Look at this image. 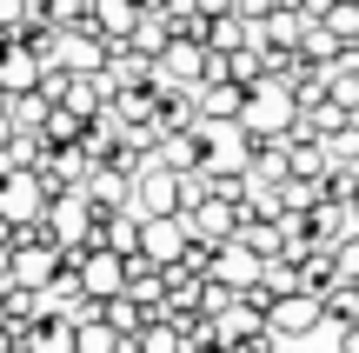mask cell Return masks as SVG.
Returning <instances> with one entry per match:
<instances>
[{"mask_svg":"<svg viewBox=\"0 0 359 353\" xmlns=\"http://www.w3.org/2000/svg\"><path fill=\"white\" fill-rule=\"evenodd\" d=\"M233 127H240L246 140H286V133L299 127V107H293V93H286V80H259V87H246Z\"/></svg>","mask_w":359,"mask_h":353,"instance_id":"obj_1","label":"cell"},{"mask_svg":"<svg viewBox=\"0 0 359 353\" xmlns=\"http://www.w3.org/2000/svg\"><path fill=\"white\" fill-rule=\"evenodd\" d=\"M133 200H140V220H180L193 200V180L173 167H160V160H140V173H133Z\"/></svg>","mask_w":359,"mask_h":353,"instance_id":"obj_2","label":"cell"},{"mask_svg":"<svg viewBox=\"0 0 359 353\" xmlns=\"http://www.w3.org/2000/svg\"><path fill=\"white\" fill-rule=\"evenodd\" d=\"M53 280H60V247H53V240H27V247L7 253V287H20V293H47Z\"/></svg>","mask_w":359,"mask_h":353,"instance_id":"obj_3","label":"cell"},{"mask_svg":"<svg viewBox=\"0 0 359 353\" xmlns=\"http://www.w3.org/2000/svg\"><path fill=\"white\" fill-rule=\"evenodd\" d=\"M87 173H93V167H87L80 147H47L40 167H34V187H40V200H67V194H80Z\"/></svg>","mask_w":359,"mask_h":353,"instance_id":"obj_4","label":"cell"},{"mask_svg":"<svg viewBox=\"0 0 359 353\" xmlns=\"http://www.w3.org/2000/svg\"><path fill=\"white\" fill-rule=\"evenodd\" d=\"M320 327H326V320H320V300H313V293H286V300L266 307V340L273 347L306 340V333H320Z\"/></svg>","mask_w":359,"mask_h":353,"instance_id":"obj_5","label":"cell"},{"mask_svg":"<svg viewBox=\"0 0 359 353\" xmlns=\"http://www.w3.org/2000/svg\"><path fill=\"white\" fill-rule=\"evenodd\" d=\"M259 274H266V260H259V253H246L240 240L213 247V267H206V280H213V287H226L233 300H240L246 287H259Z\"/></svg>","mask_w":359,"mask_h":353,"instance_id":"obj_6","label":"cell"},{"mask_svg":"<svg viewBox=\"0 0 359 353\" xmlns=\"http://www.w3.org/2000/svg\"><path fill=\"white\" fill-rule=\"evenodd\" d=\"M147 80H154V60H140L127 47H107V67L93 74V87H100V100H120V93H140Z\"/></svg>","mask_w":359,"mask_h":353,"instance_id":"obj_7","label":"cell"},{"mask_svg":"<svg viewBox=\"0 0 359 353\" xmlns=\"http://www.w3.org/2000/svg\"><path fill=\"white\" fill-rule=\"evenodd\" d=\"M40 227H47L53 247H80V240L93 234V213H87L80 194H67V200H47V207H40Z\"/></svg>","mask_w":359,"mask_h":353,"instance_id":"obj_8","label":"cell"},{"mask_svg":"<svg viewBox=\"0 0 359 353\" xmlns=\"http://www.w3.org/2000/svg\"><path fill=\"white\" fill-rule=\"evenodd\" d=\"M80 200H87L93 220H107V213H127V207H133V180H127V173H114V167H93L87 180H80Z\"/></svg>","mask_w":359,"mask_h":353,"instance_id":"obj_9","label":"cell"},{"mask_svg":"<svg viewBox=\"0 0 359 353\" xmlns=\"http://www.w3.org/2000/svg\"><path fill=\"white\" fill-rule=\"evenodd\" d=\"M53 67L74 74V80H93L107 67V40L93 34V27H67V34H60V60H53Z\"/></svg>","mask_w":359,"mask_h":353,"instance_id":"obj_10","label":"cell"},{"mask_svg":"<svg viewBox=\"0 0 359 353\" xmlns=\"http://www.w3.org/2000/svg\"><path fill=\"white\" fill-rule=\"evenodd\" d=\"M200 74H206V47L200 40H167V53L154 60V80H167V87H180V93L200 87Z\"/></svg>","mask_w":359,"mask_h":353,"instance_id":"obj_11","label":"cell"},{"mask_svg":"<svg viewBox=\"0 0 359 353\" xmlns=\"http://www.w3.org/2000/svg\"><path fill=\"white\" fill-rule=\"evenodd\" d=\"M187 253V220H140V260L147 267H180Z\"/></svg>","mask_w":359,"mask_h":353,"instance_id":"obj_12","label":"cell"},{"mask_svg":"<svg viewBox=\"0 0 359 353\" xmlns=\"http://www.w3.org/2000/svg\"><path fill=\"white\" fill-rule=\"evenodd\" d=\"M40 187H34V173H7L0 167V213H7L13 227H27V220H40Z\"/></svg>","mask_w":359,"mask_h":353,"instance_id":"obj_13","label":"cell"},{"mask_svg":"<svg viewBox=\"0 0 359 353\" xmlns=\"http://www.w3.org/2000/svg\"><path fill=\"white\" fill-rule=\"evenodd\" d=\"M299 227H306V240H313V247H326V253H333L339 240H346V207H339V200H320V207H306V213H299Z\"/></svg>","mask_w":359,"mask_h":353,"instance_id":"obj_14","label":"cell"},{"mask_svg":"<svg viewBox=\"0 0 359 353\" xmlns=\"http://www.w3.org/2000/svg\"><path fill=\"white\" fill-rule=\"evenodd\" d=\"M200 154H206L200 127H187V133H160V147H154V160H160V167L187 173V180H193V167H200Z\"/></svg>","mask_w":359,"mask_h":353,"instance_id":"obj_15","label":"cell"},{"mask_svg":"<svg viewBox=\"0 0 359 353\" xmlns=\"http://www.w3.org/2000/svg\"><path fill=\"white\" fill-rule=\"evenodd\" d=\"M286 180H326V154L320 140H306V133H286Z\"/></svg>","mask_w":359,"mask_h":353,"instance_id":"obj_16","label":"cell"},{"mask_svg":"<svg viewBox=\"0 0 359 353\" xmlns=\"http://www.w3.org/2000/svg\"><path fill=\"white\" fill-rule=\"evenodd\" d=\"M200 47L206 53H240L246 47V27L233 13H200Z\"/></svg>","mask_w":359,"mask_h":353,"instance_id":"obj_17","label":"cell"},{"mask_svg":"<svg viewBox=\"0 0 359 353\" xmlns=\"http://www.w3.org/2000/svg\"><path fill=\"white\" fill-rule=\"evenodd\" d=\"M167 20H160V13H140V20H133V34H127V53H140V60H160V53H167Z\"/></svg>","mask_w":359,"mask_h":353,"instance_id":"obj_18","label":"cell"},{"mask_svg":"<svg viewBox=\"0 0 359 353\" xmlns=\"http://www.w3.org/2000/svg\"><path fill=\"white\" fill-rule=\"evenodd\" d=\"M313 27H326V40H333V47H359V7H339V0H333Z\"/></svg>","mask_w":359,"mask_h":353,"instance_id":"obj_19","label":"cell"},{"mask_svg":"<svg viewBox=\"0 0 359 353\" xmlns=\"http://www.w3.org/2000/svg\"><path fill=\"white\" fill-rule=\"evenodd\" d=\"M100 320H107V327L120 333V340H133V333H140V327H147L154 314H147V307H133L127 293H120V300H107V307H100Z\"/></svg>","mask_w":359,"mask_h":353,"instance_id":"obj_20","label":"cell"},{"mask_svg":"<svg viewBox=\"0 0 359 353\" xmlns=\"http://www.w3.org/2000/svg\"><path fill=\"white\" fill-rule=\"evenodd\" d=\"M133 353H187V347H180V327H173V320H147V327L133 333Z\"/></svg>","mask_w":359,"mask_h":353,"instance_id":"obj_21","label":"cell"},{"mask_svg":"<svg viewBox=\"0 0 359 353\" xmlns=\"http://www.w3.org/2000/svg\"><path fill=\"white\" fill-rule=\"evenodd\" d=\"M20 47L34 53L40 67H53V60H60V34H53V27H34V20H27V27H20Z\"/></svg>","mask_w":359,"mask_h":353,"instance_id":"obj_22","label":"cell"},{"mask_svg":"<svg viewBox=\"0 0 359 353\" xmlns=\"http://www.w3.org/2000/svg\"><path fill=\"white\" fill-rule=\"evenodd\" d=\"M259 287H266L273 300H286V293H299V267H286V260H266V274H259Z\"/></svg>","mask_w":359,"mask_h":353,"instance_id":"obj_23","label":"cell"},{"mask_svg":"<svg viewBox=\"0 0 359 353\" xmlns=\"http://www.w3.org/2000/svg\"><path fill=\"white\" fill-rule=\"evenodd\" d=\"M333 280H346V287H359V234H346L333 247Z\"/></svg>","mask_w":359,"mask_h":353,"instance_id":"obj_24","label":"cell"},{"mask_svg":"<svg viewBox=\"0 0 359 353\" xmlns=\"http://www.w3.org/2000/svg\"><path fill=\"white\" fill-rule=\"evenodd\" d=\"M333 340H339V353H359V327H333Z\"/></svg>","mask_w":359,"mask_h":353,"instance_id":"obj_25","label":"cell"},{"mask_svg":"<svg viewBox=\"0 0 359 353\" xmlns=\"http://www.w3.org/2000/svg\"><path fill=\"white\" fill-rule=\"evenodd\" d=\"M326 7H333V0H299V20H320Z\"/></svg>","mask_w":359,"mask_h":353,"instance_id":"obj_26","label":"cell"},{"mask_svg":"<svg viewBox=\"0 0 359 353\" xmlns=\"http://www.w3.org/2000/svg\"><path fill=\"white\" fill-rule=\"evenodd\" d=\"M346 234H359V194L346 200Z\"/></svg>","mask_w":359,"mask_h":353,"instance_id":"obj_27","label":"cell"},{"mask_svg":"<svg viewBox=\"0 0 359 353\" xmlns=\"http://www.w3.org/2000/svg\"><path fill=\"white\" fill-rule=\"evenodd\" d=\"M7 253H13V247H0V287H7Z\"/></svg>","mask_w":359,"mask_h":353,"instance_id":"obj_28","label":"cell"},{"mask_svg":"<svg viewBox=\"0 0 359 353\" xmlns=\"http://www.w3.org/2000/svg\"><path fill=\"white\" fill-rule=\"evenodd\" d=\"M280 353H286V347H280Z\"/></svg>","mask_w":359,"mask_h":353,"instance_id":"obj_29","label":"cell"}]
</instances>
